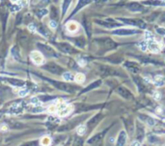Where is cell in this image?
Listing matches in <instances>:
<instances>
[{
    "label": "cell",
    "mask_w": 165,
    "mask_h": 146,
    "mask_svg": "<svg viewBox=\"0 0 165 146\" xmlns=\"http://www.w3.org/2000/svg\"><path fill=\"white\" fill-rule=\"evenodd\" d=\"M72 106L67 105V103H61L59 108H57V113L59 116H67L72 111Z\"/></svg>",
    "instance_id": "6da1fadb"
},
{
    "label": "cell",
    "mask_w": 165,
    "mask_h": 146,
    "mask_svg": "<svg viewBox=\"0 0 165 146\" xmlns=\"http://www.w3.org/2000/svg\"><path fill=\"white\" fill-rule=\"evenodd\" d=\"M31 59L36 65H41L44 62V56L39 51H32L31 52Z\"/></svg>",
    "instance_id": "7a4b0ae2"
},
{
    "label": "cell",
    "mask_w": 165,
    "mask_h": 146,
    "mask_svg": "<svg viewBox=\"0 0 165 146\" xmlns=\"http://www.w3.org/2000/svg\"><path fill=\"white\" fill-rule=\"evenodd\" d=\"M148 49L151 52H154L155 53V52H158L161 48H160V46L158 45V43H156L154 40H151L148 44Z\"/></svg>",
    "instance_id": "3957f363"
},
{
    "label": "cell",
    "mask_w": 165,
    "mask_h": 146,
    "mask_svg": "<svg viewBox=\"0 0 165 146\" xmlns=\"http://www.w3.org/2000/svg\"><path fill=\"white\" fill-rule=\"evenodd\" d=\"M127 141V134L125 131H122L119 134L118 136V140H117V146H124Z\"/></svg>",
    "instance_id": "277c9868"
},
{
    "label": "cell",
    "mask_w": 165,
    "mask_h": 146,
    "mask_svg": "<svg viewBox=\"0 0 165 146\" xmlns=\"http://www.w3.org/2000/svg\"><path fill=\"white\" fill-rule=\"evenodd\" d=\"M137 31L133 30V29H118L114 31V34H118V35H129V34H134Z\"/></svg>",
    "instance_id": "5b68a950"
},
{
    "label": "cell",
    "mask_w": 165,
    "mask_h": 146,
    "mask_svg": "<svg viewBox=\"0 0 165 146\" xmlns=\"http://www.w3.org/2000/svg\"><path fill=\"white\" fill-rule=\"evenodd\" d=\"M67 29H68L70 32H74V31H76L77 29H78V24L74 22H69V23L67 24Z\"/></svg>",
    "instance_id": "8992f818"
},
{
    "label": "cell",
    "mask_w": 165,
    "mask_h": 146,
    "mask_svg": "<svg viewBox=\"0 0 165 146\" xmlns=\"http://www.w3.org/2000/svg\"><path fill=\"white\" fill-rule=\"evenodd\" d=\"M154 83L156 86H162L164 84V78L161 76H156L154 78Z\"/></svg>",
    "instance_id": "52a82bcc"
},
{
    "label": "cell",
    "mask_w": 165,
    "mask_h": 146,
    "mask_svg": "<svg viewBox=\"0 0 165 146\" xmlns=\"http://www.w3.org/2000/svg\"><path fill=\"white\" fill-rule=\"evenodd\" d=\"M74 80H75V82H77V83H82V82H84V80H85V76H84L83 74H81V73H78V74H76L75 76H74Z\"/></svg>",
    "instance_id": "ba28073f"
},
{
    "label": "cell",
    "mask_w": 165,
    "mask_h": 146,
    "mask_svg": "<svg viewBox=\"0 0 165 146\" xmlns=\"http://www.w3.org/2000/svg\"><path fill=\"white\" fill-rule=\"evenodd\" d=\"M50 143H51V139L48 136H44L41 139V144L43 146H49Z\"/></svg>",
    "instance_id": "9c48e42d"
},
{
    "label": "cell",
    "mask_w": 165,
    "mask_h": 146,
    "mask_svg": "<svg viewBox=\"0 0 165 146\" xmlns=\"http://www.w3.org/2000/svg\"><path fill=\"white\" fill-rule=\"evenodd\" d=\"M76 132L79 135H83L86 133V126L85 125H80L79 127H77Z\"/></svg>",
    "instance_id": "30bf717a"
},
{
    "label": "cell",
    "mask_w": 165,
    "mask_h": 146,
    "mask_svg": "<svg viewBox=\"0 0 165 146\" xmlns=\"http://www.w3.org/2000/svg\"><path fill=\"white\" fill-rule=\"evenodd\" d=\"M63 78L66 81H72V79H73L72 75L71 73H64V74H63Z\"/></svg>",
    "instance_id": "8fae6325"
},
{
    "label": "cell",
    "mask_w": 165,
    "mask_h": 146,
    "mask_svg": "<svg viewBox=\"0 0 165 146\" xmlns=\"http://www.w3.org/2000/svg\"><path fill=\"white\" fill-rule=\"evenodd\" d=\"M43 111H44V108H41V107H36L32 109V112H34V113H41Z\"/></svg>",
    "instance_id": "7c38bea8"
},
{
    "label": "cell",
    "mask_w": 165,
    "mask_h": 146,
    "mask_svg": "<svg viewBox=\"0 0 165 146\" xmlns=\"http://www.w3.org/2000/svg\"><path fill=\"white\" fill-rule=\"evenodd\" d=\"M70 3H71V0H65L64 5H63V14H65V13H66L68 7H69V5H70Z\"/></svg>",
    "instance_id": "4fadbf2b"
},
{
    "label": "cell",
    "mask_w": 165,
    "mask_h": 146,
    "mask_svg": "<svg viewBox=\"0 0 165 146\" xmlns=\"http://www.w3.org/2000/svg\"><path fill=\"white\" fill-rule=\"evenodd\" d=\"M145 39H147V40H154V35L150 31H146L145 32Z\"/></svg>",
    "instance_id": "5bb4252c"
},
{
    "label": "cell",
    "mask_w": 165,
    "mask_h": 146,
    "mask_svg": "<svg viewBox=\"0 0 165 146\" xmlns=\"http://www.w3.org/2000/svg\"><path fill=\"white\" fill-rule=\"evenodd\" d=\"M27 94H28L27 89H21V90H19V92H18V96H19V97H25Z\"/></svg>",
    "instance_id": "9a60e30c"
},
{
    "label": "cell",
    "mask_w": 165,
    "mask_h": 146,
    "mask_svg": "<svg viewBox=\"0 0 165 146\" xmlns=\"http://www.w3.org/2000/svg\"><path fill=\"white\" fill-rule=\"evenodd\" d=\"M30 103H32V105H35V106H39L40 105V101H39V98H31V100H30Z\"/></svg>",
    "instance_id": "2e32d148"
},
{
    "label": "cell",
    "mask_w": 165,
    "mask_h": 146,
    "mask_svg": "<svg viewBox=\"0 0 165 146\" xmlns=\"http://www.w3.org/2000/svg\"><path fill=\"white\" fill-rule=\"evenodd\" d=\"M147 47H148V45L145 43V42H141V43L139 44V48H140V49H141V50H143V51H145L146 49H148Z\"/></svg>",
    "instance_id": "e0dca14e"
},
{
    "label": "cell",
    "mask_w": 165,
    "mask_h": 146,
    "mask_svg": "<svg viewBox=\"0 0 165 146\" xmlns=\"http://www.w3.org/2000/svg\"><path fill=\"white\" fill-rule=\"evenodd\" d=\"M47 110H48V112H50V113L57 112V107H56V106H50Z\"/></svg>",
    "instance_id": "ac0fdd59"
},
{
    "label": "cell",
    "mask_w": 165,
    "mask_h": 146,
    "mask_svg": "<svg viewBox=\"0 0 165 146\" xmlns=\"http://www.w3.org/2000/svg\"><path fill=\"white\" fill-rule=\"evenodd\" d=\"M41 100H43V102H48L49 100H52V99H54V97H49V96H42V97H40Z\"/></svg>",
    "instance_id": "d6986e66"
},
{
    "label": "cell",
    "mask_w": 165,
    "mask_h": 146,
    "mask_svg": "<svg viewBox=\"0 0 165 146\" xmlns=\"http://www.w3.org/2000/svg\"><path fill=\"white\" fill-rule=\"evenodd\" d=\"M46 14H47V10L46 9H42V10H40L38 12V16H43L44 15H46Z\"/></svg>",
    "instance_id": "ffe728a7"
},
{
    "label": "cell",
    "mask_w": 165,
    "mask_h": 146,
    "mask_svg": "<svg viewBox=\"0 0 165 146\" xmlns=\"http://www.w3.org/2000/svg\"><path fill=\"white\" fill-rule=\"evenodd\" d=\"M49 26L51 27V28H56V27H57V23H56L55 20H51V22H49Z\"/></svg>",
    "instance_id": "44dd1931"
},
{
    "label": "cell",
    "mask_w": 165,
    "mask_h": 146,
    "mask_svg": "<svg viewBox=\"0 0 165 146\" xmlns=\"http://www.w3.org/2000/svg\"><path fill=\"white\" fill-rule=\"evenodd\" d=\"M78 64H79L80 66H85L86 65V61L83 60V59H79L78 60Z\"/></svg>",
    "instance_id": "7402d4cb"
},
{
    "label": "cell",
    "mask_w": 165,
    "mask_h": 146,
    "mask_svg": "<svg viewBox=\"0 0 165 146\" xmlns=\"http://www.w3.org/2000/svg\"><path fill=\"white\" fill-rule=\"evenodd\" d=\"M148 124L150 125V126H154V120L153 119V118H149V119H148Z\"/></svg>",
    "instance_id": "603a6c76"
},
{
    "label": "cell",
    "mask_w": 165,
    "mask_h": 146,
    "mask_svg": "<svg viewBox=\"0 0 165 146\" xmlns=\"http://www.w3.org/2000/svg\"><path fill=\"white\" fill-rule=\"evenodd\" d=\"M12 8H13V11H18V10H20V6L19 5H14Z\"/></svg>",
    "instance_id": "cb8c5ba5"
},
{
    "label": "cell",
    "mask_w": 165,
    "mask_h": 146,
    "mask_svg": "<svg viewBox=\"0 0 165 146\" xmlns=\"http://www.w3.org/2000/svg\"><path fill=\"white\" fill-rule=\"evenodd\" d=\"M154 98L155 99V100H159V99H160V94H159V93H157V92H154Z\"/></svg>",
    "instance_id": "d4e9b609"
},
{
    "label": "cell",
    "mask_w": 165,
    "mask_h": 146,
    "mask_svg": "<svg viewBox=\"0 0 165 146\" xmlns=\"http://www.w3.org/2000/svg\"><path fill=\"white\" fill-rule=\"evenodd\" d=\"M28 28H29V30H31L32 32H35V31H36V27L34 26L33 24H31V25H29V26H28Z\"/></svg>",
    "instance_id": "484cf974"
},
{
    "label": "cell",
    "mask_w": 165,
    "mask_h": 146,
    "mask_svg": "<svg viewBox=\"0 0 165 146\" xmlns=\"http://www.w3.org/2000/svg\"><path fill=\"white\" fill-rule=\"evenodd\" d=\"M131 146H141V144H140V142L139 141H133L132 142Z\"/></svg>",
    "instance_id": "4316f807"
},
{
    "label": "cell",
    "mask_w": 165,
    "mask_h": 146,
    "mask_svg": "<svg viewBox=\"0 0 165 146\" xmlns=\"http://www.w3.org/2000/svg\"><path fill=\"white\" fill-rule=\"evenodd\" d=\"M61 48L64 49V50H66V45H63V47H61ZM71 49H72L70 48V46H68V49H67V51H70Z\"/></svg>",
    "instance_id": "83f0119b"
},
{
    "label": "cell",
    "mask_w": 165,
    "mask_h": 146,
    "mask_svg": "<svg viewBox=\"0 0 165 146\" xmlns=\"http://www.w3.org/2000/svg\"><path fill=\"white\" fill-rule=\"evenodd\" d=\"M74 146H82V141L81 140H77L75 142V145Z\"/></svg>",
    "instance_id": "f1b7e54d"
},
{
    "label": "cell",
    "mask_w": 165,
    "mask_h": 146,
    "mask_svg": "<svg viewBox=\"0 0 165 146\" xmlns=\"http://www.w3.org/2000/svg\"><path fill=\"white\" fill-rule=\"evenodd\" d=\"M12 2H14V3H15V2H17V1H19V0H11Z\"/></svg>",
    "instance_id": "f546056e"
},
{
    "label": "cell",
    "mask_w": 165,
    "mask_h": 146,
    "mask_svg": "<svg viewBox=\"0 0 165 146\" xmlns=\"http://www.w3.org/2000/svg\"><path fill=\"white\" fill-rule=\"evenodd\" d=\"M110 141H111V142H113V141H114V138H113V137H112V138H110Z\"/></svg>",
    "instance_id": "4dcf8cb0"
},
{
    "label": "cell",
    "mask_w": 165,
    "mask_h": 146,
    "mask_svg": "<svg viewBox=\"0 0 165 146\" xmlns=\"http://www.w3.org/2000/svg\"><path fill=\"white\" fill-rule=\"evenodd\" d=\"M57 146H60V145H57Z\"/></svg>",
    "instance_id": "1f68e13d"
}]
</instances>
